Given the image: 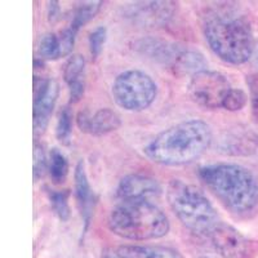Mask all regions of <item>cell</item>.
<instances>
[{"label":"cell","mask_w":258,"mask_h":258,"mask_svg":"<svg viewBox=\"0 0 258 258\" xmlns=\"http://www.w3.org/2000/svg\"><path fill=\"white\" fill-rule=\"evenodd\" d=\"M59 87L54 79L34 80V110H32V123L34 133L40 136L45 132L49 124L50 115L58 98Z\"/></svg>","instance_id":"ba28073f"},{"label":"cell","mask_w":258,"mask_h":258,"mask_svg":"<svg viewBox=\"0 0 258 258\" xmlns=\"http://www.w3.org/2000/svg\"><path fill=\"white\" fill-rule=\"evenodd\" d=\"M144 6L138 7V12L135 16L147 22H167L168 18L173 11V3L170 2H151V3H142Z\"/></svg>","instance_id":"e0dca14e"},{"label":"cell","mask_w":258,"mask_h":258,"mask_svg":"<svg viewBox=\"0 0 258 258\" xmlns=\"http://www.w3.org/2000/svg\"><path fill=\"white\" fill-rule=\"evenodd\" d=\"M254 53H255V62H257L258 64V44L255 45V49H254Z\"/></svg>","instance_id":"f1b7e54d"},{"label":"cell","mask_w":258,"mask_h":258,"mask_svg":"<svg viewBox=\"0 0 258 258\" xmlns=\"http://www.w3.org/2000/svg\"><path fill=\"white\" fill-rule=\"evenodd\" d=\"M49 176L54 183L64 182L69 174V161L58 149H53L49 154Z\"/></svg>","instance_id":"ac0fdd59"},{"label":"cell","mask_w":258,"mask_h":258,"mask_svg":"<svg viewBox=\"0 0 258 258\" xmlns=\"http://www.w3.org/2000/svg\"><path fill=\"white\" fill-rule=\"evenodd\" d=\"M250 91V102H252V111L254 117L258 120V74L250 75L246 79Z\"/></svg>","instance_id":"83f0119b"},{"label":"cell","mask_w":258,"mask_h":258,"mask_svg":"<svg viewBox=\"0 0 258 258\" xmlns=\"http://www.w3.org/2000/svg\"><path fill=\"white\" fill-rule=\"evenodd\" d=\"M160 195V183L146 174H128L121 178L116 187V197L121 203H153Z\"/></svg>","instance_id":"9c48e42d"},{"label":"cell","mask_w":258,"mask_h":258,"mask_svg":"<svg viewBox=\"0 0 258 258\" xmlns=\"http://www.w3.org/2000/svg\"><path fill=\"white\" fill-rule=\"evenodd\" d=\"M204 36L214 54L227 63H245L254 53L252 27L244 17L230 13L209 16L204 24Z\"/></svg>","instance_id":"3957f363"},{"label":"cell","mask_w":258,"mask_h":258,"mask_svg":"<svg viewBox=\"0 0 258 258\" xmlns=\"http://www.w3.org/2000/svg\"><path fill=\"white\" fill-rule=\"evenodd\" d=\"M38 53L40 59H58L62 57L61 45H59L58 35L47 34L40 39L38 47Z\"/></svg>","instance_id":"7402d4cb"},{"label":"cell","mask_w":258,"mask_h":258,"mask_svg":"<svg viewBox=\"0 0 258 258\" xmlns=\"http://www.w3.org/2000/svg\"><path fill=\"white\" fill-rule=\"evenodd\" d=\"M212 142L211 126L206 121L191 119L159 133L146 145L144 153L156 164L177 167L199 159Z\"/></svg>","instance_id":"6da1fadb"},{"label":"cell","mask_w":258,"mask_h":258,"mask_svg":"<svg viewBox=\"0 0 258 258\" xmlns=\"http://www.w3.org/2000/svg\"><path fill=\"white\" fill-rule=\"evenodd\" d=\"M71 132H73V115L69 107H63L59 111L56 125V135L58 141L63 145L70 144Z\"/></svg>","instance_id":"603a6c76"},{"label":"cell","mask_w":258,"mask_h":258,"mask_svg":"<svg viewBox=\"0 0 258 258\" xmlns=\"http://www.w3.org/2000/svg\"><path fill=\"white\" fill-rule=\"evenodd\" d=\"M115 254L117 258H181L178 252L161 245H121Z\"/></svg>","instance_id":"9a60e30c"},{"label":"cell","mask_w":258,"mask_h":258,"mask_svg":"<svg viewBox=\"0 0 258 258\" xmlns=\"http://www.w3.org/2000/svg\"><path fill=\"white\" fill-rule=\"evenodd\" d=\"M77 123L82 132L102 136L120 128L121 119L117 112L111 109H100L94 114L84 110L78 114Z\"/></svg>","instance_id":"7c38bea8"},{"label":"cell","mask_w":258,"mask_h":258,"mask_svg":"<svg viewBox=\"0 0 258 258\" xmlns=\"http://www.w3.org/2000/svg\"><path fill=\"white\" fill-rule=\"evenodd\" d=\"M106 38H107V30L103 26L97 27L91 32V35H89V50H91L93 59H96L102 52Z\"/></svg>","instance_id":"d4e9b609"},{"label":"cell","mask_w":258,"mask_h":258,"mask_svg":"<svg viewBox=\"0 0 258 258\" xmlns=\"http://www.w3.org/2000/svg\"><path fill=\"white\" fill-rule=\"evenodd\" d=\"M246 101H248V97H246L245 92L241 89L231 88V91L229 92L223 101L222 107L227 111H239L246 105Z\"/></svg>","instance_id":"cb8c5ba5"},{"label":"cell","mask_w":258,"mask_h":258,"mask_svg":"<svg viewBox=\"0 0 258 258\" xmlns=\"http://www.w3.org/2000/svg\"><path fill=\"white\" fill-rule=\"evenodd\" d=\"M101 6H102V2H88V3H83L82 6L78 7L74 13L70 27H73L75 31H79L80 27L88 24L92 18H94V16L101 9Z\"/></svg>","instance_id":"ffe728a7"},{"label":"cell","mask_w":258,"mask_h":258,"mask_svg":"<svg viewBox=\"0 0 258 258\" xmlns=\"http://www.w3.org/2000/svg\"><path fill=\"white\" fill-rule=\"evenodd\" d=\"M207 61L202 53L192 49H183L177 57L176 62L172 66L173 71L178 75H186L191 74V77L203 70H207Z\"/></svg>","instance_id":"2e32d148"},{"label":"cell","mask_w":258,"mask_h":258,"mask_svg":"<svg viewBox=\"0 0 258 258\" xmlns=\"http://www.w3.org/2000/svg\"><path fill=\"white\" fill-rule=\"evenodd\" d=\"M111 93L121 109L138 112L153 105L158 96V85L144 71L126 70L114 80Z\"/></svg>","instance_id":"8992f818"},{"label":"cell","mask_w":258,"mask_h":258,"mask_svg":"<svg viewBox=\"0 0 258 258\" xmlns=\"http://www.w3.org/2000/svg\"><path fill=\"white\" fill-rule=\"evenodd\" d=\"M231 88V84L223 74L211 70L195 74L188 83V93L194 102L209 110L222 107L223 101Z\"/></svg>","instance_id":"52a82bcc"},{"label":"cell","mask_w":258,"mask_h":258,"mask_svg":"<svg viewBox=\"0 0 258 258\" xmlns=\"http://www.w3.org/2000/svg\"><path fill=\"white\" fill-rule=\"evenodd\" d=\"M78 31L69 26L68 29H64L63 31L58 35L59 45H61V54L62 57L69 56L73 52L74 44H75V38H77Z\"/></svg>","instance_id":"4316f807"},{"label":"cell","mask_w":258,"mask_h":258,"mask_svg":"<svg viewBox=\"0 0 258 258\" xmlns=\"http://www.w3.org/2000/svg\"><path fill=\"white\" fill-rule=\"evenodd\" d=\"M105 258H117V257H116V254H115V257H114V255H110V254H107V255H106Z\"/></svg>","instance_id":"f546056e"},{"label":"cell","mask_w":258,"mask_h":258,"mask_svg":"<svg viewBox=\"0 0 258 258\" xmlns=\"http://www.w3.org/2000/svg\"><path fill=\"white\" fill-rule=\"evenodd\" d=\"M217 149L225 155H252L258 150V136L245 126L226 129L218 137Z\"/></svg>","instance_id":"8fae6325"},{"label":"cell","mask_w":258,"mask_h":258,"mask_svg":"<svg viewBox=\"0 0 258 258\" xmlns=\"http://www.w3.org/2000/svg\"><path fill=\"white\" fill-rule=\"evenodd\" d=\"M135 49L159 63L168 64L172 69L183 48L165 40H160V39L145 38L136 41Z\"/></svg>","instance_id":"4fadbf2b"},{"label":"cell","mask_w":258,"mask_h":258,"mask_svg":"<svg viewBox=\"0 0 258 258\" xmlns=\"http://www.w3.org/2000/svg\"><path fill=\"white\" fill-rule=\"evenodd\" d=\"M109 229L128 240H154L169 232V220L154 203H120L109 216Z\"/></svg>","instance_id":"277c9868"},{"label":"cell","mask_w":258,"mask_h":258,"mask_svg":"<svg viewBox=\"0 0 258 258\" xmlns=\"http://www.w3.org/2000/svg\"><path fill=\"white\" fill-rule=\"evenodd\" d=\"M32 156H34V161H32V165H34V178H35V181H38L39 178L44 176L45 170H48L49 159L47 158L44 149L40 145H35V147H34V155Z\"/></svg>","instance_id":"484cf974"},{"label":"cell","mask_w":258,"mask_h":258,"mask_svg":"<svg viewBox=\"0 0 258 258\" xmlns=\"http://www.w3.org/2000/svg\"><path fill=\"white\" fill-rule=\"evenodd\" d=\"M48 197H49L50 206H52L54 213L57 214V217L61 221H68L70 218V206H69L70 191H49Z\"/></svg>","instance_id":"44dd1931"},{"label":"cell","mask_w":258,"mask_h":258,"mask_svg":"<svg viewBox=\"0 0 258 258\" xmlns=\"http://www.w3.org/2000/svg\"><path fill=\"white\" fill-rule=\"evenodd\" d=\"M75 179V198H77V204L82 214L83 222H84V231L88 229L91 218L93 216L94 208V195L89 185L88 176L85 172L84 161L80 160L75 168L74 173Z\"/></svg>","instance_id":"5bb4252c"},{"label":"cell","mask_w":258,"mask_h":258,"mask_svg":"<svg viewBox=\"0 0 258 258\" xmlns=\"http://www.w3.org/2000/svg\"><path fill=\"white\" fill-rule=\"evenodd\" d=\"M85 59L82 54H73L64 63L63 79L66 84L71 85L77 82L84 80Z\"/></svg>","instance_id":"d6986e66"},{"label":"cell","mask_w":258,"mask_h":258,"mask_svg":"<svg viewBox=\"0 0 258 258\" xmlns=\"http://www.w3.org/2000/svg\"><path fill=\"white\" fill-rule=\"evenodd\" d=\"M199 177L225 208L248 216L258 207V177L239 164H212L200 168Z\"/></svg>","instance_id":"7a4b0ae2"},{"label":"cell","mask_w":258,"mask_h":258,"mask_svg":"<svg viewBox=\"0 0 258 258\" xmlns=\"http://www.w3.org/2000/svg\"><path fill=\"white\" fill-rule=\"evenodd\" d=\"M167 200L179 222L198 235H209L220 223L218 214L208 198L195 186L172 179L167 187Z\"/></svg>","instance_id":"5b68a950"},{"label":"cell","mask_w":258,"mask_h":258,"mask_svg":"<svg viewBox=\"0 0 258 258\" xmlns=\"http://www.w3.org/2000/svg\"><path fill=\"white\" fill-rule=\"evenodd\" d=\"M208 238L213 248L223 258H244L249 252V241L238 230L230 225L220 222Z\"/></svg>","instance_id":"30bf717a"}]
</instances>
